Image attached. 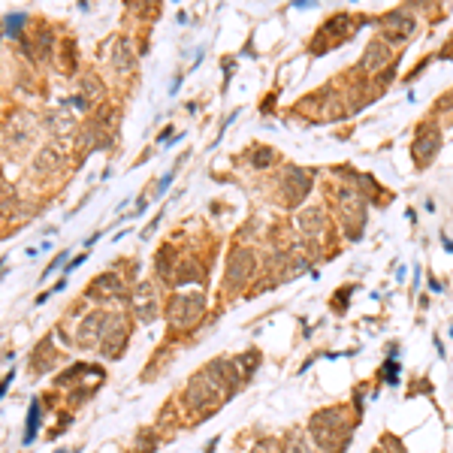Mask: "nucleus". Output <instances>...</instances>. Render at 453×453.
<instances>
[{
    "label": "nucleus",
    "mask_w": 453,
    "mask_h": 453,
    "mask_svg": "<svg viewBox=\"0 0 453 453\" xmlns=\"http://www.w3.org/2000/svg\"><path fill=\"white\" fill-rule=\"evenodd\" d=\"M308 432L317 441V447L327 453H345V447L350 445V429H348V420L341 408L317 411L308 423Z\"/></svg>",
    "instance_id": "1"
},
{
    "label": "nucleus",
    "mask_w": 453,
    "mask_h": 453,
    "mask_svg": "<svg viewBox=\"0 0 453 453\" xmlns=\"http://www.w3.org/2000/svg\"><path fill=\"white\" fill-rule=\"evenodd\" d=\"M224 399H227V390L221 387L215 378H211V372H209V369L197 372V375L188 381L185 402H188V408H190V411H197V414H209V411H215Z\"/></svg>",
    "instance_id": "2"
},
{
    "label": "nucleus",
    "mask_w": 453,
    "mask_h": 453,
    "mask_svg": "<svg viewBox=\"0 0 453 453\" xmlns=\"http://www.w3.org/2000/svg\"><path fill=\"white\" fill-rule=\"evenodd\" d=\"M206 311V294L199 290H190V294H176L169 302V324L176 329H188L194 327Z\"/></svg>",
    "instance_id": "3"
},
{
    "label": "nucleus",
    "mask_w": 453,
    "mask_h": 453,
    "mask_svg": "<svg viewBox=\"0 0 453 453\" xmlns=\"http://www.w3.org/2000/svg\"><path fill=\"white\" fill-rule=\"evenodd\" d=\"M308 190H311V173H308V169L290 166L287 173L281 176V194H284L287 206H299L302 199L308 197Z\"/></svg>",
    "instance_id": "4"
},
{
    "label": "nucleus",
    "mask_w": 453,
    "mask_h": 453,
    "mask_svg": "<svg viewBox=\"0 0 453 453\" xmlns=\"http://www.w3.org/2000/svg\"><path fill=\"white\" fill-rule=\"evenodd\" d=\"M254 269H257L254 251L236 248L233 254H230V263H227V287H242L251 275H254Z\"/></svg>",
    "instance_id": "5"
},
{
    "label": "nucleus",
    "mask_w": 453,
    "mask_h": 453,
    "mask_svg": "<svg viewBox=\"0 0 453 453\" xmlns=\"http://www.w3.org/2000/svg\"><path fill=\"white\" fill-rule=\"evenodd\" d=\"M341 215H345V233L350 239H360L362 230H366V206H362L360 194H341Z\"/></svg>",
    "instance_id": "6"
},
{
    "label": "nucleus",
    "mask_w": 453,
    "mask_h": 453,
    "mask_svg": "<svg viewBox=\"0 0 453 453\" xmlns=\"http://www.w3.org/2000/svg\"><path fill=\"white\" fill-rule=\"evenodd\" d=\"M124 345H127V320L121 315H109V324H106V336H103V345H100V354L106 360H118L124 354Z\"/></svg>",
    "instance_id": "7"
},
{
    "label": "nucleus",
    "mask_w": 453,
    "mask_h": 453,
    "mask_svg": "<svg viewBox=\"0 0 453 453\" xmlns=\"http://www.w3.org/2000/svg\"><path fill=\"white\" fill-rule=\"evenodd\" d=\"M106 324H109V315H103V311H91V315H85V320L79 324V332H76V345L79 348H97L106 336Z\"/></svg>",
    "instance_id": "8"
},
{
    "label": "nucleus",
    "mask_w": 453,
    "mask_h": 453,
    "mask_svg": "<svg viewBox=\"0 0 453 453\" xmlns=\"http://www.w3.org/2000/svg\"><path fill=\"white\" fill-rule=\"evenodd\" d=\"M133 317L139 324H151L157 317V296H155V284L143 281L133 294Z\"/></svg>",
    "instance_id": "9"
},
{
    "label": "nucleus",
    "mask_w": 453,
    "mask_h": 453,
    "mask_svg": "<svg viewBox=\"0 0 453 453\" xmlns=\"http://www.w3.org/2000/svg\"><path fill=\"white\" fill-rule=\"evenodd\" d=\"M417 22L411 18L405 9H393L390 15H384V34H387V43H405V39L414 34Z\"/></svg>",
    "instance_id": "10"
},
{
    "label": "nucleus",
    "mask_w": 453,
    "mask_h": 453,
    "mask_svg": "<svg viewBox=\"0 0 453 453\" xmlns=\"http://www.w3.org/2000/svg\"><path fill=\"white\" fill-rule=\"evenodd\" d=\"M438 148H441V133L435 127H423L420 136H417V143H414V160L420 166H426V164L435 160Z\"/></svg>",
    "instance_id": "11"
},
{
    "label": "nucleus",
    "mask_w": 453,
    "mask_h": 453,
    "mask_svg": "<svg viewBox=\"0 0 453 453\" xmlns=\"http://www.w3.org/2000/svg\"><path fill=\"white\" fill-rule=\"evenodd\" d=\"M393 60V46L387 43V39H372V43L366 46V52H362V58H360V67L362 70H378L381 67H387Z\"/></svg>",
    "instance_id": "12"
},
{
    "label": "nucleus",
    "mask_w": 453,
    "mask_h": 453,
    "mask_svg": "<svg viewBox=\"0 0 453 453\" xmlns=\"http://www.w3.org/2000/svg\"><path fill=\"white\" fill-rule=\"evenodd\" d=\"M324 227H327V221H324V211H320L317 206H308L296 215V230L302 236H320Z\"/></svg>",
    "instance_id": "13"
},
{
    "label": "nucleus",
    "mask_w": 453,
    "mask_h": 453,
    "mask_svg": "<svg viewBox=\"0 0 453 453\" xmlns=\"http://www.w3.org/2000/svg\"><path fill=\"white\" fill-rule=\"evenodd\" d=\"M124 294V284H121V278L115 275V272H103V275H97L94 281H91V287H88V296H121Z\"/></svg>",
    "instance_id": "14"
},
{
    "label": "nucleus",
    "mask_w": 453,
    "mask_h": 453,
    "mask_svg": "<svg viewBox=\"0 0 453 453\" xmlns=\"http://www.w3.org/2000/svg\"><path fill=\"white\" fill-rule=\"evenodd\" d=\"M60 164H64V151H60L58 145H46V148H39V155L34 160V173H39V176L55 173Z\"/></svg>",
    "instance_id": "15"
},
{
    "label": "nucleus",
    "mask_w": 453,
    "mask_h": 453,
    "mask_svg": "<svg viewBox=\"0 0 453 453\" xmlns=\"http://www.w3.org/2000/svg\"><path fill=\"white\" fill-rule=\"evenodd\" d=\"M112 67L118 70V73H130V70L136 67V58H133V46H130V39H118V43H115Z\"/></svg>",
    "instance_id": "16"
},
{
    "label": "nucleus",
    "mask_w": 453,
    "mask_h": 453,
    "mask_svg": "<svg viewBox=\"0 0 453 453\" xmlns=\"http://www.w3.org/2000/svg\"><path fill=\"white\" fill-rule=\"evenodd\" d=\"M46 127H48V133H55V136H70L76 130V121L70 118L67 112H48L46 115Z\"/></svg>",
    "instance_id": "17"
},
{
    "label": "nucleus",
    "mask_w": 453,
    "mask_h": 453,
    "mask_svg": "<svg viewBox=\"0 0 453 453\" xmlns=\"http://www.w3.org/2000/svg\"><path fill=\"white\" fill-rule=\"evenodd\" d=\"M97 372H103L100 366H82V362H76L73 369H67L64 375H58V387H70L76 378H82V375H97Z\"/></svg>",
    "instance_id": "18"
},
{
    "label": "nucleus",
    "mask_w": 453,
    "mask_h": 453,
    "mask_svg": "<svg viewBox=\"0 0 453 453\" xmlns=\"http://www.w3.org/2000/svg\"><path fill=\"white\" fill-rule=\"evenodd\" d=\"M155 266H157V275L169 281L173 278V245H164L157 251V257H155Z\"/></svg>",
    "instance_id": "19"
},
{
    "label": "nucleus",
    "mask_w": 453,
    "mask_h": 453,
    "mask_svg": "<svg viewBox=\"0 0 453 453\" xmlns=\"http://www.w3.org/2000/svg\"><path fill=\"white\" fill-rule=\"evenodd\" d=\"M39 420H43V408H39V402L34 399V402H30V411H27V429H25V445H34V438H37V429H39Z\"/></svg>",
    "instance_id": "20"
},
{
    "label": "nucleus",
    "mask_w": 453,
    "mask_h": 453,
    "mask_svg": "<svg viewBox=\"0 0 453 453\" xmlns=\"http://www.w3.org/2000/svg\"><path fill=\"white\" fill-rule=\"evenodd\" d=\"M281 453H311L308 438L302 432H290V435L281 441Z\"/></svg>",
    "instance_id": "21"
},
{
    "label": "nucleus",
    "mask_w": 453,
    "mask_h": 453,
    "mask_svg": "<svg viewBox=\"0 0 453 453\" xmlns=\"http://www.w3.org/2000/svg\"><path fill=\"white\" fill-rule=\"evenodd\" d=\"M257 362H260V354H257V350H245L242 357H236V366H239V372H242V378H251V375H254Z\"/></svg>",
    "instance_id": "22"
},
{
    "label": "nucleus",
    "mask_w": 453,
    "mask_h": 453,
    "mask_svg": "<svg viewBox=\"0 0 453 453\" xmlns=\"http://www.w3.org/2000/svg\"><path fill=\"white\" fill-rule=\"evenodd\" d=\"M52 48H55V37H52V30H48V27H39V39H37V58H39V60H46L48 55H52Z\"/></svg>",
    "instance_id": "23"
},
{
    "label": "nucleus",
    "mask_w": 453,
    "mask_h": 453,
    "mask_svg": "<svg viewBox=\"0 0 453 453\" xmlns=\"http://www.w3.org/2000/svg\"><path fill=\"white\" fill-rule=\"evenodd\" d=\"M178 275H176V284H190V281H199L203 278V272H199L197 263H178Z\"/></svg>",
    "instance_id": "24"
},
{
    "label": "nucleus",
    "mask_w": 453,
    "mask_h": 453,
    "mask_svg": "<svg viewBox=\"0 0 453 453\" xmlns=\"http://www.w3.org/2000/svg\"><path fill=\"white\" fill-rule=\"evenodd\" d=\"M48 366H52V345H46L34 354V375H43V372H48Z\"/></svg>",
    "instance_id": "25"
},
{
    "label": "nucleus",
    "mask_w": 453,
    "mask_h": 453,
    "mask_svg": "<svg viewBox=\"0 0 453 453\" xmlns=\"http://www.w3.org/2000/svg\"><path fill=\"white\" fill-rule=\"evenodd\" d=\"M4 25H6V30H4V34H6V37H13V39H18V37H22V25H25V15H22V13H15V15H6V18H4Z\"/></svg>",
    "instance_id": "26"
},
{
    "label": "nucleus",
    "mask_w": 453,
    "mask_h": 453,
    "mask_svg": "<svg viewBox=\"0 0 453 453\" xmlns=\"http://www.w3.org/2000/svg\"><path fill=\"white\" fill-rule=\"evenodd\" d=\"M251 164H254L257 169H263L272 164V148H257L254 155H251Z\"/></svg>",
    "instance_id": "27"
},
{
    "label": "nucleus",
    "mask_w": 453,
    "mask_h": 453,
    "mask_svg": "<svg viewBox=\"0 0 453 453\" xmlns=\"http://www.w3.org/2000/svg\"><path fill=\"white\" fill-rule=\"evenodd\" d=\"M384 381H387V384H396V381H399V362L396 360L384 362Z\"/></svg>",
    "instance_id": "28"
},
{
    "label": "nucleus",
    "mask_w": 453,
    "mask_h": 453,
    "mask_svg": "<svg viewBox=\"0 0 453 453\" xmlns=\"http://www.w3.org/2000/svg\"><path fill=\"white\" fill-rule=\"evenodd\" d=\"M64 260H67V251H60V257H55V260H52V266L46 269V275H52V272H58L60 266H64Z\"/></svg>",
    "instance_id": "29"
},
{
    "label": "nucleus",
    "mask_w": 453,
    "mask_h": 453,
    "mask_svg": "<svg viewBox=\"0 0 453 453\" xmlns=\"http://www.w3.org/2000/svg\"><path fill=\"white\" fill-rule=\"evenodd\" d=\"M169 181H173V173H166V176H164V181L157 185V194H164V190L169 188Z\"/></svg>",
    "instance_id": "30"
},
{
    "label": "nucleus",
    "mask_w": 453,
    "mask_h": 453,
    "mask_svg": "<svg viewBox=\"0 0 453 453\" xmlns=\"http://www.w3.org/2000/svg\"><path fill=\"white\" fill-rule=\"evenodd\" d=\"M254 453H272V441H260V445L254 447Z\"/></svg>",
    "instance_id": "31"
},
{
    "label": "nucleus",
    "mask_w": 453,
    "mask_h": 453,
    "mask_svg": "<svg viewBox=\"0 0 453 453\" xmlns=\"http://www.w3.org/2000/svg\"><path fill=\"white\" fill-rule=\"evenodd\" d=\"M82 263H85V254L73 257V260H70V266H67V272H70V269H76V266H82Z\"/></svg>",
    "instance_id": "32"
},
{
    "label": "nucleus",
    "mask_w": 453,
    "mask_h": 453,
    "mask_svg": "<svg viewBox=\"0 0 453 453\" xmlns=\"http://www.w3.org/2000/svg\"><path fill=\"white\" fill-rule=\"evenodd\" d=\"M441 239H445V251H450V254H453V239H447V233L441 236Z\"/></svg>",
    "instance_id": "33"
},
{
    "label": "nucleus",
    "mask_w": 453,
    "mask_h": 453,
    "mask_svg": "<svg viewBox=\"0 0 453 453\" xmlns=\"http://www.w3.org/2000/svg\"><path fill=\"white\" fill-rule=\"evenodd\" d=\"M60 453H67V450H60Z\"/></svg>",
    "instance_id": "34"
}]
</instances>
